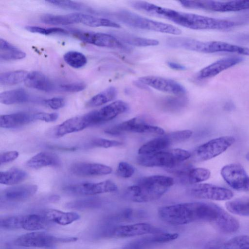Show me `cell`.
Masks as SVG:
<instances>
[{
    "label": "cell",
    "mask_w": 249,
    "mask_h": 249,
    "mask_svg": "<svg viewBox=\"0 0 249 249\" xmlns=\"http://www.w3.org/2000/svg\"><path fill=\"white\" fill-rule=\"evenodd\" d=\"M192 134L193 132L190 130H183L172 132L165 135L173 143L186 141L189 139Z\"/></svg>",
    "instance_id": "cell-43"
},
{
    "label": "cell",
    "mask_w": 249,
    "mask_h": 249,
    "mask_svg": "<svg viewBox=\"0 0 249 249\" xmlns=\"http://www.w3.org/2000/svg\"><path fill=\"white\" fill-rule=\"evenodd\" d=\"M101 204L102 202L99 198L91 197L69 202L66 204V206L70 209L82 210L97 208Z\"/></svg>",
    "instance_id": "cell-37"
},
{
    "label": "cell",
    "mask_w": 249,
    "mask_h": 249,
    "mask_svg": "<svg viewBox=\"0 0 249 249\" xmlns=\"http://www.w3.org/2000/svg\"><path fill=\"white\" fill-rule=\"evenodd\" d=\"M167 65L170 68L175 70L184 71L186 69L185 66L175 62L168 61Z\"/></svg>",
    "instance_id": "cell-53"
},
{
    "label": "cell",
    "mask_w": 249,
    "mask_h": 249,
    "mask_svg": "<svg viewBox=\"0 0 249 249\" xmlns=\"http://www.w3.org/2000/svg\"><path fill=\"white\" fill-rule=\"evenodd\" d=\"M130 5L137 10L167 19L179 25L194 30H227L235 25L233 21L176 11L143 1H133Z\"/></svg>",
    "instance_id": "cell-2"
},
{
    "label": "cell",
    "mask_w": 249,
    "mask_h": 249,
    "mask_svg": "<svg viewBox=\"0 0 249 249\" xmlns=\"http://www.w3.org/2000/svg\"><path fill=\"white\" fill-rule=\"evenodd\" d=\"M63 58L67 64L75 69L84 67L87 62V58L84 54L74 51L67 52L64 55Z\"/></svg>",
    "instance_id": "cell-41"
},
{
    "label": "cell",
    "mask_w": 249,
    "mask_h": 249,
    "mask_svg": "<svg viewBox=\"0 0 249 249\" xmlns=\"http://www.w3.org/2000/svg\"><path fill=\"white\" fill-rule=\"evenodd\" d=\"M160 218L172 225L196 222L210 223L219 231L228 233L234 229L236 219L218 205L208 202L178 203L160 208Z\"/></svg>",
    "instance_id": "cell-1"
},
{
    "label": "cell",
    "mask_w": 249,
    "mask_h": 249,
    "mask_svg": "<svg viewBox=\"0 0 249 249\" xmlns=\"http://www.w3.org/2000/svg\"><path fill=\"white\" fill-rule=\"evenodd\" d=\"M189 194L196 198L219 201L230 200L233 196L231 190L209 183L195 184L191 188Z\"/></svg>",
    "instance_id": "cell-13"
},
{
    "label": "cell",
    "mask_w": 249,
    "mask_h": 249,
    "mask_svg": "<svg viewBox=\"0 0 249 249\" xmlns=\"http://www.w3.org/2000/svg\"><path fill=\"white\" fill-rule=\"evenodd\" d=\"M246 158L247 160L249 161V151L247 153L246 155Z\"/></svg>",
    "instance_id": "cell-56"
},
{
    "label": "cell",
    "mask_w": 249,
    "mask_h": 249,
    "mask_svg": "<svg viewBox=\"0 0 249 249\" xmlns=\"http://www.w3.org/2000/svg\"><path fill=\"white\" fill-rule=\"evenodd\" d=\"M48 222L43 215L30 214L5 217L0 220V226L7 230L36 231L44 229Z\"/></svg>",
    "instance_id": "cell-10"
},
{
    "label": "cell",
    "mask_w": 249,
    "mask_h": 249,
    "mask_svg": "<svg viewBox=\"0 0 249 249\" xmlns=\"http://www.w3.org/2000/svg\"><path fill=\"white\" fill-rule=\"evenodd\" d=\"M35 184L18 185L8 187L1 193V197L10 202L25 200L34 196L37 190Z\"/></svg>",
    "instance_id": "cell-22"
},
{
    "label": "cell",
    "mask_w": 249,
    "mask_h": 249,
    "mask_svg": "<svg viewBox=\"0 0 249 249\" xmlns=\"http://www.w3.org/2000/svg\"><path fill=\"white\" fill-rule=\"evenodd\" d=\"M57 113L37 112L35 113V120H40L45 122H53L55 121L58 118Z\"/></svg>",
    "instance_id": "cell-51"
},
{
    "label": "cell",
    "mask_w": 249,
    "mask_h": 249,
    "mask_svg": "<svg viewBox=\"0 0 249 249\" xmlns=\"http://www.w3.org/2000/svg\"></svg>",
    "instance_id": "cell-58"
},
{
    "label": "cell",
    "mask_w": 249,
    "mask_h": 249,
    "mask_svg": "<svg viewBox=\"0 0 249 249\" xmlns=\"http://www.w3.org/2000/svg\"><path fill=\"white\" fill-rule=\"evenodd\" d=\"M134 167L127 162L121 161L118 165L117 175L123 178H129L134 173Z\"/></svg>",
    "instance_id": "cell-45"
},
{
    "label": "cell",
    "mask_w": 249,
    "mask_h": 249,
    "mask_svg": "<svg viewBox=\"0 0 249 249\" xmlns=\"http://www.w3.org/2000/svg\"><path fill=\"white\" fill-rule=\"evenodd\" d=\"M243 60L240 56H230L221 58L201 69L198 73L200 79L214 77L222 71L229 69Z\"/></svg>",
    "instance_id": "cell-21"
},
{
    "label": "cell",
    "mask_w": 249,
    "mask_h": 249,
    "mask_svg": "<svg viewBox=\"0 0 249 249\" xmlns=\"http://www.w3.org/2000/svg\"><path fill=\"white\" fill-rule=\"evenodd\" d=\"M72 14L75 23H81L90 27H108L115 28L121 27L120 24L109 19L80 13Z\"/></svg>",
    "instance_id": "cell-27"
},
{
    "label": "cell",
    "mask_w": 249,
    "mask_h": 249,
    "mask_svg": "<svg viewBox=\"0 0 249 249\" xmlns=\"http://www.w3.org/2000/svg\"><path fill=\"white\" fill-rule=\"evenodd\" d=\"M90 126L87 114L70 118L51 129L49 134L55 138L62 137L67 134L83 130Z\"/></svg>",
    "instance_id": "cell-19"
},
{
    "label": "cell",
    "mask_w": 249,
    "mask_h": 249,
    "mask_svg": "<svg viewBox=\"0 0 249 249\" xmlns=\"http://www.w3.org/2000/svg\"><path fill=\"white\" fill-rule=\"evenodd\" d=\"M59 196H53L50 197V200L53 202H55L59 200Z\"/></svg>",
    "instance_id": "cell-54"
},
{
    "label": "cell",
    "mask_w": 249,
    "mask_h": 249,
    "mask_svg": "<svg viewBox=\"0 0 249 249\" xmlns=\"http://www.w3.org/2000/svg\"><path fill=\"white\" fill-rule=\"evenodd\" d=\"M43 215L49 221L60 225H68L80 218V215L75 212H65L55 209H48Z\"/></svg>",
    "instance_id": "cell-28"
},
{
    "label": "cell",
    "mask_w": 249,
    "mask_h": 249,
    "mask_svg": "<svg viewBox=\"0 0 249 249\" xmlns=\"http://www.w3.org/2000/svg\"><path fill=\"white\" fill-rule=\"evenodd\" d=\"M25 85L32 89L51 92L55 89V85L44 73L38 71L30 72L24 81Z\"/></svg>",
    "instance_id": "cell-26"
},
{
    "label": "cell",
    "mask_w": 249,
    "mask_h": 249,
    "mask_svg": "<svg viewBox=\"0 0 249 249\" xmlns=\"http://www.w3.org/2000/svg\"><path fill=\"white\" fill-rule=\"evenodd\" d=\"M117 90L115 87H109L93 96L87 102L86 106L96 107L103 105L114 100L117 96Z\"/></svg>",
    "instance_id": "cell-33"
},
{
    "label": "cell",
    "mask_w": 249,
    "mask_h": 249,
    "mask_svg": "<svg viewBox=\"0 0 249 249\" xmlns=\"http://www.w3.org/2000/svg\"><path fill=\"white\" fill-rule=\"evenodd\" d=\"M61 165L59 157L55 154L43 151L32 157L26 162V165L32 169H40L44 167H59Z\"/></svg>",
    "instance_id": "cell-24"
},
{
    "label": "cell",
    "mask_w": 249,
    "mask_h": 249,
    "mask_svg": "<svg viewBox=\"0 0 249 249\" xmlns=\"http://www.w3.org/2000/svg\"><path fill=\"white\" fill-rule=\"evenodd\" d=\"M112 135H118L125 132L148 133L162 135L164 129L158 126L148 124L135 117L122 122L110 128Z\"/></svg>",
    "instance_id": "cell-15"
},
{
    "label": "cell",
    "mask_w": 249,
    "mask_h": 249,
    "mask_svg": "<svg viewBox=\"0 0 249 249\" xmlns=\"http://www.w3.org/2000/svg\"><path fill=\"white\" fill-rule=\"evenodd\" d=\"M162 232L154 226L145 223L125 225H106L100 231L102 238H126L142 236Z\"/></svg>",
    "instance_id": "cell-6"
},
{
    "label": "cell",
    "mask_w": 249,
    "mask_h": 249,
    "mask_svg": "<svg viewBox=\"0 0 249 249\" xmlns=\"http://www.w3.org/2000/svg\"><path fill=\"white\" fill-rule=\"evenodd\" d=\"M179 2L182 7L186 8L214 12H234L249 9V1L246 0H182Z\"/></svg>",
    "instance_id": "cell-8"
},
{
    "label": "cell",
    "mask_w": 249,
    "mask_h": 249,
    "mask_svg": "<svg viewBox=\"0 0 249 249\" xmlns=\"http://www.w3.org/2000/svg\"><path fill=\"white\" fill-rule=\"evenodd\" d=\"M128 105L122 100H117L99 109L87 114L90 125L103 123L113 120L128 109Z\"/></svg>",
    "instance_id": "cell-14"
},
{
    "label": "cell",
    "mask_w": 249,
    "mask_h": 249,
    "mask_svg": "<svg viewBox=\"0 0 249 249\" xmlns=\"http://www.w3.org/2000/svg\"><path fill=\"white\" fill-rule=\"evenodd\" d=\"M191 156L192 154L186 150L175 148L140 155L137 161L139 165L144 167H162L171 169L189 159Z\"/></svg>",
    "instance_id": "cell-4"
},
{
    "label": "cell",
    "mask_w": 249,
    "mask_h": 249,
    "mask_svg": "<svg viewBox=\"0 0 249 249\" xmlns=\"http://www.w3.org/2000/svg\"><path fill=\"white\" fill-rule=\"evenodd\" d=\"M70 171L73 174L80 177H92L110 174L112 168L106 165L84 161L76 162L70 167Z\"/></svg>",
    "instance_id": "cell-20"
},
{
    "label": "cell",
    "mask_w": 249,
    "mask_h": 249,
    "mask_svg": "<svg viewBox=\"0 0 249 249\" xmlns=\"http://www.w3.org/2000/svg\"><path fill=\"white\" fill-rule=\"evenodd\" d=\"M171 144V142L165 134L142 145L138 150V153L139 155H144L159 152L165 150Z\"/></svg>",
    "instance_id": "cell-29"
},
{
    "label": "cell",
    "mask_w": 249,
    "mask_h": 249,
    "mask_svg": "<svg viewBox=\"0 0 249 249\" xmlns=\"http://www.w3.org/2000/svg\"><path fill=\"white\" fill-rule=\"evenodd\" d=\"M132 209L127 208L124 209L117 213L108 217L107 219V223L110 224L116 221H119L123 220H126L131 218L133 215Z\"/></svg>",
    "instance_id": "cell-46"
},
{
    "label": "cell",
    "mask_w": 249,
    "mask_h": 249,
    "mask_svg": "<svg viewBox=\"0 0 249 249\" xmlns=\"http://www.w3.org/2000/svg\"><path fill=\"white\" fill-rule=\"evenodd\" d=\"M227 209L233 214L249 216V197L235 199L226 203Z\"/></svg>",
    "instance_id": "cell-36"
},
{
    "label": "cell",
    "mask_w": 249,
    "mask_h": 249,
    "mask_svg": "<svg viewBox=\"0 0 249 249\" xmlns=\"http://www.w3.org/2000/svg\"><path fill=\"white\" fill-rule=\"evenodd\" d=\"M91 143L92 145L105 148L119 146L123 144L121 142L103 138H95L91 141Z\"/></svg>",
    "instance_id": "cell-47"
},
{
    "label": "cell",
    "mask_w": 249,
    "mask_h": 249,
    "mask_svg": "<svg viewBox=\"0 0 249 249\" xmlns=\"http://www.w3.org/2000/svg\"><path fill=\"white\" fill-rule=\"evenodd\" d=\"M18 152L16 151H10L1 153L0 155V165L14 161L18 157Z\"/></svg>",
    "instance_id": "cell-52"
},
{
    "label": "cell",
    "mask_w": 249,
    "mask_h": 249,
    "mask_svg": "<svg viewBox=\"0 0 249 249\" xmlns=\"http://www.w3.org/2000/svg\"><path fill=\"white\" fill-rule=\"evenodd\" d=\"M211 176L210 171L204 168H190L187 176V181L190 184H196L208 179Z\"/></svg>",
    "instance_id": "cell-39"
},
{
    "label": "cell",
    "mask_w": 249,
    "mask_h": 249,
    "mask_svg": "<svg viewBox=\"0 0 249 249\" xmlns=\"http://www.w3.org/2000/svg\"><path fill=\"white\" fill-rule=\"evenodd\" d=\"M72 35L78 39L97 46L116 49L128 52L127 47L116 36L103 33H95L88 31H75Z\"/></svg>",
    "instance_id": "cell-11"
},
{
    "label": "cell",
    "mask_w": 249,
    "mask_h": 249,
    "mask_svg": "<svg viewBox=\"0 0 249 249\" xmlns=\"http://www.w3.org/2000/svg\"><path fill=\"white\" fill-rule=\"evenodd\" d=\"M186 102V100L183 96L169 97L163 101V105L168 109H178L183 107L185 105Z\"/></svg>",
    "instance_id": "cell-44"
},
{
    "label": "cell",
    "mask_w": 249,
    "mask_h": 249,
    "mask_svg": "<svg viewBox=\"0 0 249 249\" xmlns=\"http://www.w3.org/2000/svg\"><path fill=\"white\" fill-rule=\"evenodd\" d=\"M40 20L45 24L51 25H65L75 23L71 13L65 15L44 14L41 16Z\"/></svg>",
    "instance_id": "cell-38"
},
{
    "label": "cell",
    "mask_w": 249,
    "mask_h": 249,
    "mask_svg": "<svg viewBox=\"0 0 249 249\" xmlns=\"http://www.w3.org/2000/svg\"><path fill=\"white\" fill-rule=\"evenodd\" d=\"M178 237L177 233L162 231L149 234L128 243L120 249H151L159 245L174 241Z\"/></svg>",
    "instance_id": "cell-16"
},
{
    "label": "cell",
    "mask_w": 249,
    "mask_h": 249,
    "mask_svg": "<svg viewBox=\"0 0 249 249\" xmlns=\"http://www.w3.org/2000/svg\"><path fill=\"white\" fill-rule=\"evenodd\" d=\"M116 37L122 43L137 47L156 46L159 43V41L155 39L141 37L124 32L119 33Z\"/></svg>",
    "instance_id": "cell-34"
},
{
    "label": "cell",
    "mask_w": 249,
    "mask_h": 249,
    "mask_svg": "<svg viewBox=\"0 0 249 249\" xmlns=\"http://www.w3.org/2000/svg\"><path fill=\"white\" fill-rule=\"evenodd\" d=\"M244 191H249V178L247 181Z\"/></svg>",
    "instance_id": "cell-55"
},
{
    "label": "cell",
    "mask_w": 249,
    "mask_h": 249,
    "mask_svg": "<svg viewBox=\"0 0 249 249\" xmlns=\"http://www.w3.org/2000/svg\"><path fill=\"white\" fill-rule=\"evenodd\" d=\"M65 100L62 97H53L44 101V105L53 109H58L65 105Z\"/></svg>",
    "instance_id": "cell-50"
},
{
    "label": "cell",
    "mask_w": 249,
    "mask_h": 249,
    "mask_svg": "<svg viewBox=\"0 0 249 249\" xmlns=\"http://www.w3.org/2000/svg\"><path fill=\"white\" fill-rule=\"evenodd\" d=\"M29 72L24 70H17L1 73L0 75V84L10 86L25 81Z\"/></svg>",
    "instance_id": "cell-35"
},
{
    "label": "cell",
    "mask_w": 249,
    "mask_h": 249,
    "mask_svg": "<svg viewBox=\"0 0 249 249\" xmlns=\"http://www.w3.org/2000/svg\"><path fill=\"white\" fill-rule=\"evenodd\" d=\"M46 2L55 6L67 9L82 10L84 8L82 4L73 1L53 0H48Z\"/></svg>",
    "instance_id": "cell-42"
},
{
    "label": "cell",
    "mask_w": 249,
    "mask_h": 249,
    "mask_svg": "<svg viewBox=\"0 0 249 249\" xmlns=\"http://www.w3.org/2000/svg\"><path fill=\"white\" fill-rule=\"evenodd\" d=\"M221 175L226 183L232 189L244 191L249 178L242 165L231 163L222 167Z\"/></svg>",
    "instance_id": "cell-18"
},
{
    "label": "cell",
    "mask_w": 249,
    "mask_h": 249,
    "mask_svg": "<svg viewBox=\"0 0 249 249\" xmlns=\"http://www.w3.org/2000/svg\"><path fill=\"white\" fill-rule=\"evenodd\" d=\"M226 52L249 56V48L219 41H205L204 53Z\"/></svg>",
    "instance_id": "cell-25"
},
{
    "label": "cell",
    "mask_w": 249,
    "mask_h": 249,
    "mask_svg": "<svg viewBox=\"0 0 249 249\" xmlns=\"http://www.w3.org/2000/svg\"><path fill=\"white\" fill-rule=\"evenodd\" d=\"M86 88V85L82 82H74L60 85L59 90L67 92H77L83 90Z\"/></svg>",
    "instance_id": "cell-48"
},
{
    "label": "cell",
    "mask_w": 249,
    "mask_h": 249,
    "mask_svg": "<svg viewBox=\"0 0 249 249\" xmlns=\"http://www.w3.org/2000/svg\"><path fill=\"white\" fill-rule=\"evenodd\" d=\"M27 178V174L24 171L13 168L0 173V184L8 185H17Z\"/></svg>",
    "instance_id": "cell-32"
},
{
    "label": "cell",
    "mask_w": 249,
    "mask_h": 249,
    "mask_svg": "<svg viewBox=\"0 0 249 249\" xmlns=\"http://www.w3.org/2000/svg\"><path fill=\"white\" fill-rule=\"evenodd\" d=\"M63 190L71 194L81 196H93L100 194L112 193L117 191L116 184L111 180L99 182H84L67 185Z\"/></svg>",
    "instance_id": "cell-12"
},
{
    "label": "cell",
    "mask_w": 249,
    "mask_h": 249,
    "mask_svg": "<svg viewBox=\"0 0 249 249\" xmlns=\"http://www.w3.org/2000/svg\"><path fill=\"white\" fill-rule=\"evenodd\" d=\"M220 249H249V235L235 236L218 247Z\"/></svg>",
    "instance_id": "cell-40"
},
{
    "label": "cell",
    "mask_w": 249,
    "mask_h": 249,
    "mask_svg": "<svg viewBox=\"0 0 249 249\" xmlns=\"http://www.w3.org/2000/svg\"><path fill=\"white\" fill-rule=\"evenodd\" d=\"M25 29L30 32L44 35L56 34H58L59 32L58 28L54 27L45 28L36 26H27L25 27Z\"/></svg>",
    "instance_id": "cell-49"
},
{
    "label": "cell",
    "mask_w": 249,
    "mask_h": 249,
    "mask_svg": "<svg viewBox=\"0 0 249 249\" xmlns=\"http://www.w3.org/2000/svg\"><path fill=\"white\" fill-rule=\"evenodd\" d=\"M139 82L157 90L176 96H183L185 88L178 82L165 77L148 75L140 77Z\"/></svg>",
    "instance_id": "cell-17"
},
{
    "label": "cell",
    "mask_w": 249,
    "mask_h": 249,
    "mask_svg": "<svg viewBox=\"0 0 249 249\" xmlns=\"http://www.w3.org/2000/svg\"><path fill=\"white\" fill-rule=\"evenodd\" d=\"M34 121H35V113L19 112L0 115V126L4 128H17L26 125Z\"/></svg>",
    "instance_id": "cell-23"
},
{
    "label": "cell",
    "mask_w": 249,
    "mask_h": 249,
    "mask_svg": "<svg viewBox=\"0 0 249 249\" xmlns=\"http://www.w3.org/2000/svg\"><path fill=\"white\" fill-rule=\"evenodd\" d=\"M174 183V179L168 176L153 175L143 177L137 184L126 188L124 196L135 202L152 201L161 197Z\"/></svg>",
    "instance_id": "cell-3"
},
{
    "label": "cell",
    "mask_w": 249,
    "mask_h": 249,
    "mask_svg": "<svg viewBox=\"0 0 249 249\" xmlns=\"http://www.w3.org/2000/svg\"><path fill=\"white\" fill-rule=\"evenodd\" d=\"M235 142L231 136L218 137L200 145L194 151L193 159L196 161H204L216 157L225 152Z\"/></svg>",
    "instance_id": "cell-9"
},
{
    "label": "cell",
    "mask_w": 249,
    "mask_h": 249,
    "mask_svg": "<svg viewBox=\"0 0 249 249\" xmlns=\"http://www.w3.org/2000/svg\"><path fill=\"white\" fill-rule=\"evenodd\" d=\"M220 249L219 248H217L216 249Z\"/></svg>",
    "instance_id": "cell-57"
},
{
    "label": "cell",
    "mask_w": 249,
    "mask_h": 249,
    "mask_svg": "<svg viewBox=\"0 0 249 249\" xmlns=\"http://www.w3.org/2000/svg\"><path fill=\"white\" fill-rule=\"evenodd\" d=\"M75 237H56L49 233L36 231L23 234L14 241L18 246L24 247L49 248L59 243H70L76 241Z\"/></svg>",
    "instance_id": "cell-7"
},
{
    "label": "cell",
    "mask_w": 249,
    "mask_h": 249,
    "mask_svg": "<svg viewBox=\"0 0 249 249\" xmlns=\"http://www.w3.org/2000/svg\"><path fill=\"white\" fill-rule=\"evenodd\" d=\"M29 98L23 89H18L3 91L0 94V102L4 105H13L26 102Z\"/></svg>",
    "instance_id": "cell-31"
},
{
    "label": "cell",
    "mask_w": 249,
    "mask_h": 249,
    "mask_svg": "<svg viewBox=\"0 0 249 249\" xmlns=\"http://www.w3.org/2000/svg\"><path fill=\"white\" fill-rule=\"evenodd\" d=\"M121 22L132 28L172 35H180L181 30L171 24L155 21L126 10H121L116 14Z\"/></svg>",
    "instance_id": "cell-5"
},
{
    "label": "cell",
    "mask_w": 249,
    "mask_h": 249,
    "mask_svg": "<svg viewBox=\"0 0 249 249\" xmlns=\"http://www.w3.org/2000/svg\"><path fill=\"white\" fill-rule=\"evenodd\" d=\"M26 53L7 41L0 39V58L1 60L10 61L24 58Z\"/></svg>",
    "instance_id": "cell-30"
}]
</instances>
